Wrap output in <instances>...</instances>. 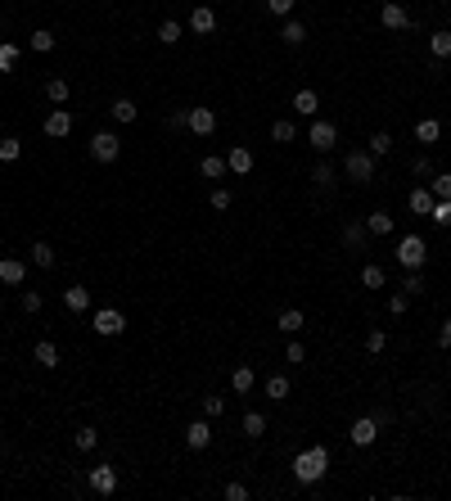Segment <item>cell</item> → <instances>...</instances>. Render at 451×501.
Segmentation results:
<instances>
[{
    "instance_id": "obj_49",
    "label": "cell",
    "mask_w": 451,
    "mask_h": 501,
    "mask_svg": "<svg viewBox=\"0 0 451 501\" xmlns=\"http://www.w3.org/2000/svg\"><path fill=\"white\" fill-rule=\"evenodd\" d=\"M411 176H433V163L419 154V158H411Z\"/></svg>"
},
{
    "instance_id": "obj_30",
    "label": "cell",
    "mask_w": 451,
    "mask_h": 501,
    "mask_svg": "<svg viewBox=\"0 0 451 501\" xmlns=\"http://www.w3.org/2000/svg\"><path fill=\"white\" fill-rule=\"evenodd\" d=\"M438 136H442V127H438V122H433V118L415 122V140H419V145H433V140H438Z\"/></svg>"
},
{
    "instance_id": "obj_14",
    "label": "cell",
    "mask_w": 451,
    "mask_h": 501,
    "mask_svg": "<svg viewBox=\"0 0 451 501\" xmlns=\"http://www.w3.org/2000/svg\"><path fill=\"white\" fill-rule=\"evenodd\" d=\"M23 280H27V262L0 258V284H23Z\"/></svg>"
},
{
    "instance_id": "obj_47",
    "label": "cell",
    "mask_w": 451,
    "mask_h": 501,
    "mask_svg": "<svg viewBox=\"0 0 451 501\" xmlns=\"http://www.w3.org/2000/svg\"><path fill=\"white\" fill-rule=\"evenodd\" d=\"M402 289H406L411 298H415V294H424V276H419V271H406V280H402Z\"/></svg>"
},
{
    "instance_id": "obj_44",
    "label": "cell",
    "mask_w": 451,
    "mask_h": 501,
    "mask_svg": "<svg viewBox=\"0 0 451 501\" xmlns=\"http://www.w3.org/2000/svg\"><path fill=\"white\" fill-rule=\"evenodd\" d=\"M204 415H208V420H217V415H226V398H217V393H208V398H204Z\"/></svg>"
},
{
    "instance_id": "obj_29",
    "label": "cell",
    "mask_w": 451,
    "mask_h": 501,
    "mask_svg": "<svg viewBox=\"0 0 451 501\" xmlns=\"http://www.w3.org/2000/svg\"><path fill=\"white\" fill-rule=\"evenodd\" d=\"M365 230H370V235H393V217H388V212H370V217H365Z\"/></svg>"
},
{
    "instance_id": "obj_53",
    "label": "cell",
    "mask_w": 451,
    "mask_h": 501,
    "mask_svg": "<svg viewBox=\"0 0 451 501\" xmlns=\"http://www.w3.org/2000/svg\"><path fill=\"white\" fill-rule=\"evenodd\" d=\"M271 14H293V0H267Z\"/></svg>"
},
{
    "instance_id": "obj_23",
    "label": "cell",
    "mask_w": 451,
    "mask_h": 501,
    "mask_svg": "<svg viewBox=\"0 0 451 501\" xmlns=\"http://www.w3.org/2000/svg\"><path fill=\"white\" fill-rule=\"evenodd\" d=\"M384 280H388V276H384L379 262H365V267H361V284H365V289H384Z\"/></svg>"
},
{
    "instance_id": "obj_26",
    "label": "cell",
    "mask_w": 451,
    "mask_h": 501,
    "mask_svg": "<svg viewBox=\"0 0 451 501\" xmlns=\"http://www.w3.org/2000/svg\"><path fill=\"white\" fill-rule=\"evenodd\" d=\"M108 113H113V118H118V122H136V99H127V95H118V99H113V109H108Z\"/></svg>"
},
{
    "instance_id": "obj_43",
    "label": "cell",
    "mask_w": 451,
    "mask_h": 501,
    "mask_svg": "<svg viewBox=\"0 0 451 501\" xmlns=\"http://www.w3.org/2000/svg\"><path fill=\"white\" fill-rule=\"evenodd\" d=\"M429 190H433V199H451V172H438L429 181Z\"/></svg>"
},
{
    "instance_id": "obj_7",
    "label": "cell",
    "mask_w": 451,
    "mask_h": 501,
    "mask_svg": "<svg viewBox=\"0 0 451 501\" xmlns=\"http://www.w3.org/2000/svg\"><path fill=\"white\" fill-rule=\"evenodd\" d=\"M334 140H339V127H334V122H312V131H307V145H312L316 154H330Z\"/></svg>"
},
{
    "instance_id": "obj_38",
    "label": "cell",
    "mask_w": 451,
    "mask_h": 501,
    "mask_svg": "<svg viewBox=\"0 0 451 501\" xmlns=\"http://www.w3.org/2000/svg\"><path fill=\"white\" fill-rule=\"evenodd\" d=\"M19 307H23V312H27V316H36V312H41V307H45V298H41V294H36V289H23V298H19Z\"/></svg>"
},
{
    "instance_id": "obj_52",
    "label": "cell",
    "mask_w": 451,
    "mask_h": 501,
    "mask_svg": "<svg viewBox=\"0 0 451 501\" xmlns=\"http://www.w3.org/2000/svg\"><path fill=\"white\" fill-rule=\"evenodd\" d=\"M226 501H248V488L244 483H226Z\"/></svg>"
},
{
    "instance_id": "obj_13",
    "label": "cell",
    "mask_w": 451,
    "mask_h": 501,
    "mask_svg": "<svg viewBox=\"0 0 451 501\" xmlns=\"http://www.w3.org/2000/svg\"><path fill=\"white\" fill-rule=\"evenodd\" d=\"M226 167H230V172H235V176L253 172V149H248V145H235V149L226 154Z\"/></svg>"
},
{
    "instance_id": "obj_2",
    "label": "cell",
    "mask_w": 451,
    "mask_h": 501,
    "mask_svg": "<svg viewBox=\"0 0 451 501\" xmlns=\"http://www.w3.org/2000/svg\"><path fill=\"white\" fill-rule=\"evenodd\" d=\"M393 258L402 262V271H419V267H424V258H429V244H424L415 230H411V235H402V240H398Z\"/></svg>"
},
{
    "instance_id": "obj_15",
    "label": "cell",
    "mask_w": 451,
    "mask_h": 501,
    "mask_svg": "<svg viewBox=\"0 0 451 501\" xmlns=\"http://www.w3.org/2000/svg\"><path fill=\"white\" fill-rule=\"evenodd\" d=\"M217 27V14L208 10V5H194L190 10V32H199V36H208Z\"/></svg>"
},
{
    "instance_id": "obj_16",
    "label": "cell",
    "mask_w": 451,
    "mask_h": 501,
    "mask_svg": "<svg viewBox=\"0 0 451 501\" xmlns=\"http://www.w3.org/2000/svg\"><path fill=\"white\" fill-rule=\"evenodd\" d=\"M406 208L415 212V217H429V208H433V190H429V186H415V190L406 195Z\"/></svg>"
},
{
    "instance_id": "obj_45",
    "label": "cell",
    "mask_w": 451,
    "mask_h": 501,
    "mask_svg": "<svg viewBox=\"0 0 451 501\" xmlns=\"http://www.w3.org/2000/svg\"><path fill=\"white\" fill-rule=\"evenodd\" d=\"M27 45H32L36 55H45V50H54V32H45V27H41V32H32V41H27Z\"/></svg>"
},
{
    "instance_id": "obj_46",
    "label": "cell",
    "mask_w": 451,
    "mask_h": 501,
    "mask_svg": "<svg viewBox=\"0 0 451 501\" xmlns=\"http://www.w3.org/2000/svg\"><path fill=\"white\" fill-rule=\"evenodd\" d=\"M312 181H316V186H321V190H330V186H334V167H330V163H316Z\"/></svg>"
},
{
    "instance_id": "obj_8",
    "label": "cell",
    "mask_w": 451,
    "mask_h": 501,
    "mask_svg": "<svg viewBox=\"0 0 451 501\" xmlns=\"http://www.w3.org/2000/svg\"><path fill=\"white\" fill-rule=\"evenodd\" d=\"M90 492L113 497V492H118V465H95L90 469Z\"/></svg>"
},
{
    "instance_id": "obj_11",
    "label": "cell",
    "mask_w": 451,
    "mask_h": 501,
    "mask_svg": "<svg viewBox=\"0 0 451 501\" xmlns=\"http://www.w3.org/2000/svg\"><path fill=\"white\" fill-rule=\"evenodd\" d=\"M185 443H190V452H204V447L212 443V425H208V420H190V429H185Z\"/></svg>"
},
{
    "instance_id": "obj_19",
    "label": "cell",
    "mask_w": 451,
    "mask_h": 501,
    "mask_svg": "<svg viewBox=\"0 0 451 501\" xmlns=\"http://www.w3.org/2000/svg\"><path fill=\"white\" fill-rule=\"evenodd\" d=\"M302 326H307V316H302L298 307H289V312H280V321H276V330H284V334H298Z\"/></svg>"
},
{
    "instance_id": "obj_55",
    "label": "cell",
    "mask_w": 451,
    "mask_h": 501,
    "mask_svg": "<svg viewBox=\"0 0 451 501\" xmlns=\"http://www.w3.org/2000/svg\"><path fill=\"white\" fill-rule=\"evenodd\" d=\"M438 343H442V348H451V321H442V334H438Z\"/></svg>"
},
{
    "instance_id": "obj_4",
    "label": "cell",
    "mask_w": 451,
    "mask_h": 501,
    "mask_svg": "<svg viewBox=\"0 0 451 501\" xmlns=\"http://www.w3.org/2000/svg\"><path fill=\"white\" fill-rule=\"evenodd\" d=\"M118 154H122V140L113 131H95V136H90V158H95V163H118Z\"/></svg>"
},
{
    "instance_id": "obj_37",
    "label": "cell",
    "mask_w": 451,
    "mask_h": 501,
    "mask_svg": "<svg viewBox=\"0 0 451 501\" xmlns=\"http://www.w3.org/2000/svg\"><path fill=\"white\" fill-rule=\"evenodd\" d=\"M370 154H375V158L393 154V136H388V131H375V136H370Z\"/></svg>"
},
{
    "instance_id": "obj_9",
    "label": "cell",
    "mask_w": 451,
    "mask_h": 501,
    "mask_svg": "<svg viewBox=\"0 0 451 501\" xmlns=\"http://www.w3.org/2000/svg\"><path fill=\"white\" fill-rule=\"evenodd\" d=\"M379 23H384L388 32H402V27H411V10L398 5V0H388L384 10H379Z\"/></svg>"
},
{
    "instance_id": "obj_51",
    "label": "cell",
    "mask_w": 451,
    "mask_h": 501,
    "mask_svg": "<svg viewBox=\"0 0 451 501\" xmlns=\"http://www.w3.org/2000/svg\"><path fill=\"white\" fill-rule=\"evenodd\" d=\"M284 361H293V366H298V361H307V352H302V343H298V339H293L289 348H284Z\"/></svg>"
},
{
    "instance_id": "obj_1",
    "label": "cell",
    "mask_w": 451,
    "mask_h": 501,
    "mask_svg": "<svg viewBox=\"0 0 451 501\" xmlns=\"http://www.w3.org/2000/svg\"><path fill=\"white\" fill-rule=\"evenodd\" d=\"M325 469H330V447H307V452H298L293 456V479L302 483V488H312V483L325 479Z\"/></svg>"
},
{
    "instance_id": "obj_42",
    "label": "cell",
    "mask_w": 451,
    "mask_h": 501,
    "mask_svg": "<svg viewBox=\"0 0 451 501\" xmlns=\"http://www.w3.org/2000/svg\"><path fill=\"white\" fill-rule=\"evenodd\" d=\"M384 348H388V334H384V330H370V334H365V352H370V357H379Z\"/></svg>"
},
{
    "instance_id": "obj_5",
    "label": "cell",
    "mask_w": 451,
    "mask_h": 501,
    "mask_svg": "<svg viewBox=\"0 0 451 501\" xmlns=\"http://www.w3.org/2000/svg\"><path fill=\"white\" fill-rule=\"evenodd\" d=\"M122 330H127V316H122L118 307H99V312H95V334H104V339H118Z\"/></svg>"
},
{
    "instance_id": "obj_33",
    "label": "cell",
    "mask_w": 451,
    "mask_h": 501,
    "mask_svg": "<svg viewBox=\"0 0 451 501\" xmlns=\"http://www.w3.org/2000/svg\"><path fill=\"white\" fill-rule=\"evenodd\" d=\"M45 99H50V104H64L68 99V82L64 77H50V82H45Z\"/></svg>"
},
{
    "instance_id": "obj_28",
    "label": "cell",
    "mask_w": 451,
    "mask_h": 501,
    "mask_svg": "<svg viewBox=\"0 0 451 501\" xmlns=\"http://www.w3.org/2000/svg\"><path fill=\"white\" fill-rule=\"evenodd\" d=\"M429 55L433 59H451V32H433L429 36Z\"/></svg>"
},
{
    "instance_id": "obj_34",
    "label": "cell",
    "mask_w": 451,
    "mask_h": 501,
    "mask_svg": "<svg viewBox=\"0 0 451 501\" xmlns=\"http://www.w3.org/2000/svg\"><path fill=\"white\" fill-rule=\"evenodd\" d=\"M267 398L271 402H284V398H289V380H284V375H271L267 380Z\"/></svg>"
},
{
    "instance_id": "obj_25",
    "label": "cell",
    "mask_w": 451,
    "mask_h": 501,
    "mask_svg": "<svg viewBox=\"0 0 451 501\" xmlns=\"http://www.w3.org/2000/svg\"><path fill=\"white\" fill-rule=\"evenodd\" d=\"M280 41H284V45H302V41H307V27H302L298 19H289L284 27H280Z\"/></svg>"
},
{
    "instance_id": "obj_40",
    "label": "cell",
    "mask_w": 451,
    "mask_h": 501,
    "mask_svg": "<svg viewBox=\"0 0 451 501\" xmlns=\"http://www.w3.org/2000/svg\"><path fill=\"white\" fill-rule=\"evenodd\" d=\"M429 217L438 221V226H451V199H433V208H429Z\"/></svg>"
},
{
    "instance_id": "obj_32",
    "label": "cell",
    "mask_w": 451,
    "mask_h": 501,
    "mask_svg": "<svg viewBox=\"0 0 451 501\" xmlns=\"http://www.w3.org/2000/svg\"><path fill=\"white\" fill-rule=\"evenodd\" d=\"M19 154H23L19 136H5V140H0V163H19Z\"/></svg>"
},
{
    "instance_id": "obj_41",
    "label": "cell",
    "mask_w": 451,
    "mask_h": 501,
    "mask_svg": "<svg viewBox=\"0 0 451 501\" xmlns=\"http://www.w3.org/2000/svg\"><path fill=\"white\" fill-rule=\"evenodd\" d=\"M271 140H280V145L298 140V127H293V122H276V127H271Z\"/></svg>"
},
{
    "instance_id": "obj_48",
    "label": "cell",
    "mask_w": 451,
    "mask_h": 501,
    "mask_svg": "<svg viewBox=\"0 0 451 501\" xmlns=\"http://www.w3.org/2000/svg\"><path fill=\"white\" fill-rule=\"evenodd\" d=\"M406 307H411V294H406V289H398V294L388 298V312H393V316H402Z\"/></svg>"
},
{
    "instance_id": "obj_3",
    "label": "cell",
    "mask_w": 451,
    "mask_h": 501,
    "mask_svg": "<svg viewBox=\"0 0 451 501\" xmlns=\"http://www.w3.org/2000/svg\"><path fill=\"white\" fill-rule=\"evenodd\" d=\"M343 172H348V181H375V154L370 149H348V158H343Z\"/></svg>"
},
{
    "instance_id": "obj_6",
    "label": "cell",
    "mask_w": 451,
    "mask_h": 501,
    "mask_svg": "<svg viewBox=\"0 0 451 501\" xmlns=\"http://www.w3.org/2000/svg\"><path fill=\"white\" fill-rule=\"evenodd\" d=\"M379 438V420L375 415H361V420H352V429H348V443L352 447H370Z\"/></svg>"
},
{
    "instance_id": "obj_18",
    "label": "cell",
    "mask_w": 451,
    "mask_h": 501,
    "mask_svg": "<svg viewBox=\"0 0 451 501\" xmlns=\"http://www.w3.org/2000/svg\"><path fill=\"white\" fill-rule=\"evenodd\" d=\"M365 235H370V230H365V221H348V226H343V249L361 253L365 249Z\"/></svg>"
},
{
    "instance_id": "obj_50",
    "label": "cell",
    "mask_w": 451,
    "mask_h": 501,
    "mask_svg": "<svg viewBox=\"0 0 451 501\" xmlns=\"http://www.w3.org/2000/svg\"><path fill=\"white\" fill-rule=\"evenodd\" d=\"M230 199H235V195H230V190H226V186H217V190H212V208H221V212H226V208H230Z\"/></svg>"
},
{
    "instance_id": "obj_27",
    "label": "cell",
    "mask_w": 451,
    "mask_h": 501,
    "mask_svg": "<svg viewBox=\"0 0 451 501\" xmlns=\"http://www.w3.org/2000/svg\"><path fill=\"white\" fill-rule=\"evenodd\" d=\"M199 172H204V176H208V181H221V176H226V172H230V167H226V158H217V154H208L204 163H199Z\"/></svg>"
},
{
    "instance_id": "obj_21",
    "label": "cell",
    "mask_w": 451,
    "mask_h": 501,
    "mask_svg": "<svg viewBox=\"0 0 451 501\" xmlns=\"http://www.w3.org/2000/svg\"><path fill=\"white\" fill-rule=\"evenodd\" d=\"M154 36H158V45H176V41H181V23H176V19H162L158 23V32H154Z\"/></svg>"
},
{
    "instance_id": "obj_54",
    "label": "cell",
    "mask_w": 451,
    "mask_h": 501,
    "mask_svg": "<svg viewBox=\"0 0 451 501\" xmlns=\"http://www.w3.org/2000/svg\"><path fill=\"white\" fill-rule=\"evenodd\" d=\"M185 122H190V109H176L172 118H167V127H185Z\"/></svg>"
},
{
    "instance_id": "obj_36",
    "label": "cell",
    "mask_w": 451,
    "mask_h": 501,
    "mask_svg": "<svg viewBox=\"0 0 451 501\" xmlns=\"http://www.w3.org/2000/svg\"><path fill=\"white\" fill-rule=\"evenodd\" d=\"M19 55H23V50H19V45H14V41H5V45H0V73H14V64H19Z\"/></svg>"
},
{
    "instance_id": "obj_56",
    "label": "cell",
    "mask_w": 451,
    "mask_h": 501,
    "mask_svg": "<svg viewBox=\"0 0 451 501\" xmlns=\"http://www.w3.org/2000/svg\"><path fill=\"white\" fill-rule=\"evenodd\" d=\"M0 474H5V465H0Z\"/></svg>"
},
{
    "instance_id": "obj_22",
    "label": "cell",
    "mask_w": 451,
    "mask_h": 501,
    "mask_svg": "<svg viewBox=\"0 0 451 501\" xmlns=\"http://www.w3.org/2000/svg\"><path fill=\"white\" fill-rule=\"evenodd\" d=\"M293 109H298L302 118H312V113L321 109V99H316V90H307V86H302L298 95H293Z\"/></svg>"
},
{
    "instance_id": "obj_24",
    "label": "cell",
    "mask_w": 451,
    "mask_h": 501,
    "mask_svg": "<svg viewBox=\"0 0 451 501\" xmlns=\"http://www.w3.org/2000/svg\"><path fill=\"white\" fill-rule=\"evenodd\" d=\"M27 253H32V267H41V271H50V267H54V249H50L45 240H36Z\"/></svg>"
},
{
    "instance_id": "obj_31",
    "label": "cell",
    "mask_w": 451,
    "mask_h": 501,
    "mask_svg": "<svg viewBox=\"0 0 451 501\" xmlns=\"http://www.w3.org/2000/svg\"><path fill=\"white\" fill-rule=\"evenodd\" d=\"M253 380H258V375H253V366H235V375H230V389H235V393H248V389H253Z\"/></svg>"
},
{
    "instance_id": "obj_12",
    "label": "cell",
    "mask_w": 451,
    "mask_h": 501,
    "mask_svg": "<svg viewBox=\"0 0 451 501\" xmlns=\"http://www.w3.org/2000/svg\"><path fill=\"white\" fill-rule=\"evenodd\" d=\"M185 127H190L194 136H212L217 131V113L212 109H190V122H185Z\"/></svg>"
},
{
    "instance_id": "obj_20",
    "label": "cell",
    "mask_w": 451,
    "mask_h": 501,
    "mask_svg": "<svg viewBox=\"0 0 451 501\" xmlns=\"http://www.w3.org/2000/svg\"><path fill=\"white\" fill-rule=\"evenodd\" d=\"M32 357L41 361L45 371H54V366H59V348H54L50 339H41V343H36V348H32Z\"/></svg>"
},
{
    "instance_id": "obj_17",
    "label": "cell",
    "mask_w": 451,
    "mask_h": 501,
    "mask_svg": "<svg viewBox=\"0 0 451 501\" xmlns=\"http://www.w3.org/2000/svg\"><path fill=\"white\" fill-rule=\"evenodd\" d=\"M64 307L68 312H90V289H82V284H73V289H64Z\"/></svg>"
},
{
    "instance_id": "obj_35",
    "label": "cell",
    "mask_w": 451,
    "mask_h": 501,
    "mask_svg": "<svg viewBox=\"0 0 451 501\" xmlns=\"http://www.w3.org/2000/svg\"><path fill=\"white\" fill-rule=\"evenodd\" d=\"M244 434L248 438H262V434H267V415H262V411H248L244 415Z\"/></svg>"
},
{
    "instance_id": "obj_10",
    "label": "cell",
    "mask_w": 451,
    "mask_h": 501,
    "mask_svg": "<svg viewBox=\"0 0 451 501\" xmlns=\"http://www.w3.org/2000/svg\"><path fill=\"white\" fill-rule=\"evenodd\" d=\"M41 127H45V136H50V140H64L68 131H73V113H68V109H50Z\"/></svg>"
},
{
    "instance_id": "obj_39",
    "label": "cell",
    "mask_w": 451,
    "mask_h": 501,
    "mask_svg": "<svg viewBox=\"0 0 451 501\" xmlns=\"http://www.w3.org/2000/svg\"><path fill=\"white\" fill-rule=\"evenodd\" d=\"M73 443H77V452H90V447L99 443V434H95V429H90V425H82V429H77V434H73Z\"/></svg>"
}]
</instances>
